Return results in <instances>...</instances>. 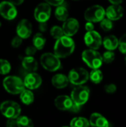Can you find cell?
I'll return each mask as SVG.
<instances>
[{
	"mask_svg": "<svg viewBox=\"0 0 126 127\" xmlns=\"http://www.w3.org/2000/svg\"><path fill=\"white\" fill-rule=\"evenodd\" d=\"M51 84L53 87L58 89H62L68 86L69 80L68 76L64 74H56L53 76L51 79Z\"/></svg>",
	"mask_w": 126,
	"mask_h": 127,
	"instance_id": "obj_18",
	"label": "cell"
},
{
	"mask_svg": "<svg viewBox=\"0 0 126 127\" xmlns=\"http://www.w3.org/2000/svg\"><path fill=\"white\" fill-rule=\"evenodd\" d=\"M1 26V22H0V27Z\"/></svg>",
	"mask_w": 126,
	"mask_h": 127,
	"instance_id": "obj_43",
	"label": "cell"
},
{
	"mask_svg": "<svg viewBox=\"0 0 126 127\" xmlns=\"http://www.w3.org/2000/svg\"><path fill=\"white\" fill-rule=\"evenodd\" d=\"M51 15V7L48 3H39L34 9L33 16L38 22H48Z\"/></svg>",
	"mask_w": 126,
	"mask_h": 127,
	"instance_id": "obj_9",
	"label": "cell"
},
{
	"mask_svg": "<svg viewBox=\"0 0 126 127\" xmlns=\"http://www.w3.org/2000/svg\"><path fill=\"white\" fill-rule=\"evenodd\" d=\"M89 79L91 81L95 84L100 83L103 79V74L100 68L92 69V71L89 74Z\"/></svg>",
	"mask_w": 126,
	"mask_h": 127,
	"instance_id": "obj_24",
	"label": "cell"
},
{
	"mask_svg": "<svg viewBox=\"0 0 126 127\" xmlns=\"http://www.w3.org/2000/svg\"><path fill=\"white\" fill-rule=\"evenodd\" d=\"M105 91L108 94H114L117 92V86L114 83H109L105 86Z\"/></svg>",
	"mask_w": 126,
	"mask_h": 127,
	"instance_id": "obj_33",
	"label": "cell"
},
{
	"mask_svg": "<svg viewBox=\"0 0 126 127\" xmlns=\"http://www.w3.org/2000/svg\"><path fill=\"white\" fill-rule=\"evenodd\" d=\"M54 15L57 20H59L60 22H64L65 20H66L68 18L69 12H68V10L67 9V7L62 4V5L56 7V10L54 11Z\"/></svg>",
	"mask_w": 126,
	"mask_h": 127,
	"instance_id": "obj_22",
	"label": "cell"
},
{
	"mask_svg": "<svg viewBox=\"0 0 126 127\" xmlns=\"http://www.w3.org/2000/svg\"><path fill=\"white\" fill-rule=\"evenodd\" d=\"M105 16V9L99 4H95L86 9L84 13V17L86 21L93 23L100 22Z\"/></svg>",
	"mask_w": 126,
	"mask_h": 127,
	"instance_id": "obj_8",
	"label": "cell"
},
{
	"mask_svg": "<svg viewBox=\"0 0 126 127\" xmlns=\"http://www.w3.org/2000/svg\"><path fill=\"white\" fill-rule=\"evenodd\" d=\"M84 41L85 45L91 49L97 50L102 45V39L100 34L94 30L86 32L84 36Z\"/></svg>",
	"mask_w": 126,
	"mask_h": 127,
	"instance_id": "obj_10",
	"label": "cell"
},
{
	"mask_svg": "<svg viewBox=\"0 0 126 127\" xmlns=\"http://www.w3.org/2000/svg\"><path fill=\"white\" fill-rule=\"evenodd\" d=\"M85 28L87 31H93L94 29V23L91 22H88L87 21V22L85 23Z\"/></svg>",
	"mask_w": 126,
	"mask_h": 127,
	"instance_id": "obj_39",
	"label": "cell"
},
{
	"mask_svg": "<svg viewBox=\"0 0 126 127\" xmlns=\"http://www.w3.org/2000/svg\"><path fill=\"white\" fill-rule=\"evenodd\" d=\"M0 112L7 119L18 118L22 112L20 105L13 100H5L0 104Z\"/></svg>",
	"mask_w": 126,
	"mask_h": 127,
	"instance_id": "obj_5",
	"label": "cell"
},
{
	"mask_svg": "<svg viewBox=\"0 0 126 127\" xmlns=\"http://www.w3.org/2000/svg\"><path fill=\"white\" fill-rule=\"evenodd\" d=\"M6 126L9 127H17L16 119H13V118H9V119H7V122H6Z\"/></svg>",
	"mask_w": 126,
	"mask_h": 127,
	"instance_id": "obj_38",
	"label": "cell"
},
{
	"mask_svg": "<svg viewBox=\"0 0 126 127\" xmlns=\"http://www.w3.org/2000/svg\"><path fill=\"white\" fill-rule=\"evenodd\" d=\"M118 48L120 51L124 54H126V33L123 35L119 39Z\"/></svg>",
	"mask_w": 126,
	"mask_h": 127,
	"instance_id": "obj_31",
	"label": "cell"
},
{
	"mask_svg": "<svg viewBox=\"0 0 126 127\" xmlns=\"http://www.w3.org/2000/svg\"><path fill=\"white\" fill-rule=\"evenodd\" d=\"M33 31L31 22L26 19H22L17 25L16 28V35L21 37L22 39H27L30 36Z\"/></svg>",
	"mask_w": 126,
	"mask_h": 127,
	"instance_id": "obj_13",
	"label": "cell"
},
{
	"mask_svg": "<svg viewBox=\"0 0 126 127\" xmlns=\"http://www.w3.org/2000/svg\"><path fill=\"white\" fill-rule=\"evenodd\" d=\"M119 39L114 35H108L102 39V45L105 49L114 51L118 48Z\"/></svg>",
	"mask_w": 126,
	"mask_h": 127,
	"instance_id": "obj_20",
	"label": "cell"
},
{
	"mask_svg": "<svg viewBox=\"0 0 126 127\" xmlns=\"http://www.w3.org/2000/svg\"><path fill=\"white\" fill-rule=\"evenodd\" d=\"M102 57L103 63L109 64V63H111L114 60V59H115V54L114 53L113 51L108 50L107 51L103 53V54L102 55Z\"/></svg>",
	"mask_w": 126,
	"mask_h": 127,
	"instance_id": "obj_29",
	"label": "cell"
},
{
	"mask_svg": "<svg viewBox=\"0 0 126 127\" xmlns=\"http://www.w3.org/2000/svg\"><path fill=\"white\" fill-rule=\"evenodd\" d=\"M124 14V9L120 4H112L108 7L105 10V16L111 21H117L120 19Z\"/></svg>",
	"mask_w": 126,
	"mask_h": 127,
	"instance_id": "obj_15",
	"label": "cell"
},
{
	"mask_svg": "<svg viewBox=\"0 0 126 127\" xmlns=\"http://www.w3.org/2000/svg\"><path fill=\"white\" fill-rule=\"evenodd\" d=\"M90 126L92 127H108L110 126L108 120L103 117L101 114L94 112L91 114L89 120Z\"/></svg>",
	"mask_w": 126,
	"mask_h": 127,
	"instance_id": "obj_19",
	"label": "cell"
},
{
	"mask_svg": "<svg viewBox=\"0 0 126 127\" xmlns=\"http://www.w3.org/2000/svg\"><path fill=\"white\" fill-rule=\"evenodd\" d=\"M75 50V42L74 39L68 36L63 35L56 39L53 46V53L60 59L66 58L71 56Z\"/></svg>",
	"mask_w": 126,
	"mask_h": 127,
	"instance_id": "obj_1",
	"label": "cell"
},
{
	"mask_svg": "<svg viewBox=\"0 0 126 127\" xmlns=\"http://www.w3.org/2000/svg\"><path fill=\"white\" fill-rule=\"evenodd\" d=\"M73 102L79 106H82L87 103L90 97V89L88 87L79 85L73 89L70 96Z\"/></svg>",
	"mask_w": 126,
	"mask_h": 127,
	"instance_id": "obj_7",
	"label": "cell"
},
{
	"mask_svg": "<svg viewBox=\"0 0 126 127\" xmlns=\"http://www.w3.org/2000/svg\"><path fill=\"white\" fill-rule=\"evenodd\" d=\"M62 28L64 32V35L71 37L78 32L79 28V23L75 18H68L63 22Z\"/></svg>",
	"mask_w": 126,
	"mask_h": 127,
	"instance_id": "obj_14",
	"label": "cell"
},
{
	"mask_svg": "<svg viewBox=\"0 0 126 127\" xmlns=\"http://www.w3.org/2000/svg\"><path fill=\"white\" fill-rule=\"evenodd\" d=\"M11 71V65L10 62L4 59H0V74L6 75Z\"/></svg>",
	"mask_w": 126,
	"mask_h": 127,
	"instance_id": "obj_27",
	"label": "cell"
},
{
	"mask_svg": "<svg viewBox=\"0 0 126 127\" xmlns=\"http://www.w3.org/2000/svg\"><path fill=\"white\" fill-rule=\"evenodd\" d=\"M22 66L27 72H34L37 71L39 63L33 56H26L22 59Z\"/></svg>",
	"mask_w": 126,
	"mask_h": 127,
	"instance_id": "obj_17",
	"label": "cell"
},
{
	"mask_svg": "<svg viewBox=\"0 0 126 127\" xmlns=\"http://www.w3.org/2000/svg\"><path fill=\"white\" fill-rule=\"evenodd\" d=\"M11 46L14 48H17L21 46V45L22 44V39L21 37H19V36H14L12 40H11Z\"/></svg>",
	"mask_w": 126,
	"mask_h": 127,
	"instance_id": "obj_32",
	"label": "cell"
},
{
	"mask_svg": "<svg viewBox=\"0 0 126 127\" xmlns=\"http://www.w3.org/2000/svg\"><path fill=\"white\" fill-rule=\"evenodd\" d=\"M48 22H39V29L40 31V32L43 33V32H46L48 30Z\"/></svg>",
	"mask_w": 126,
	"mask_h": 127,
	"instance_id": "obj_36",
	"label": "cell"
},
{
	"mask_svg": "<svg viewBox=\"0 0 126 127\" xmlns=\"http://www.w3.org/2000/svg\"><path fill=\"white\" fill-rule=\"evenodd\" d=\"M100 27L105 31H110L113 28V22L109 19H103L100 22Z\"/></svg>",
	"mask_w": 126,
	"mask_h": 127,
	"instance_id": "obj_30",
	"label": "cell"
},
{
	"mask_svg": "<svg viewBox=\"0 0 126 127\" xmlns=\"http://www.w3.org/2000/svg\"><path fill=\"white\" fill-rule=\"evenodd\" d=\"M37 49L33 45L27 46L25 49V54L26 56H33L36 53Z\"/></svg>",
	"mask_w": 126,
	"mask_h": 127,
	"instance_id": "obj_34",
	"label": "cell"
},
{
	"mask_svg": "<svg viewBox=\"0 0 126 127\" xmlns=\"http://www.w3.org/2000/svg\"><path fill=\"white\" fill-rule=\"evenodd\" d=\"M73 103L71 97L68 95H59L54 100L55 106L60 111H68Z\"/></svg>",
	"mask_w": 126,
	"mask_h": 127,
	"instance_id": "obj_16",
	"label": "cell"
},
{
	"mask_svg": "<svg viewBox=\"0 0 126 127\" xmlns=\"http://www.w3.org/2000/svg\"><path fill=\"white\" fill-rule=\"evenodd\" d=\"M9 1H10L12 4H13L14 5L17 6V5L22 4L24 2L25 0H9Z\"/></svg>",
	"mask_w": 126,
	"mask_h": 127,
	"instance_id": "obj_40",
	"label": "cell"
},
{
	"mask_svg": "<svg viewBox=\"0 0 126 127\" xmlns=\"http://www.w3.org/2000/svg\"><path fill=\"white\" fill-rule=\"evenodd\" d=\"M80 109H81V106H79V105L74 103L72 106L70 108V109L68 111H70L71 112H74V113H76V112H79L80 111Z\"/></svg>",
	"mask_w": 126,
	"mask_h": 127,
	"instance_id": "obj_37",
	"label": "cell"
},
{
	"mask_svg": "<svg viewBox=\"0 0 126 127\" xmlns=\"http://www.w3.org/2000/svg\"><path fill=\"white\" fill-rule=\"evenodd\" d=\"M50 33L54 39H57L64 35L62 28L59 25H53L50 30Z\"/></svg>",
	"mask_w": 126,
	"mask_h": 127,
	"instance_id": "obj_28",
	"label": "cell"
},
{
	"mask_svg": "<svg viewBox=\"0 0 126 127\" xmlns=\"http://www.w3.org/2000/svg\"><path fill=\"white\" fill-rule=\"evenodd\" d=\"M32 42H33V45L37 50H42L45 45L46 39L42 33H37L33 36Z\"/></svg>",
	"mask_w": 126,
	"mask_h": 127,
	"instance_id": "obj_23",
	"label": "cell"
},
{
	"mask_svg": "<svg viewBox=\"0 0 126 127\" xmlns=\"http://www.w3.org/2000/svg\"><path fill=\"white\" fill-rule=\"evenodd\" d=\"M17 127H33V121L27 116L19 115L16 118Z\"/></svg>",
	"mask_w": 126,
	"mask_h": 127,
	"instance_id": "obj_25",
	"label": "cell"
},
{
	"mask_svg": "<svg viewBox=\"0 0 126 127\" xmlns=\"http://www.w3.org/2000/svg\"><path fill=\"white\" fill-rule=\"evenodd\" d=\"M82 59L84 63L91 69L100 68L102 63V55L94 49H86L82 53Z\"/></svg>",
	"mask_w": 126,
	"mask_h": 127,
	"instance_id": "obj_3",
	"label": "cell"
},
{
	"mask_svg": "<svg viewBox=\"0 0 126 127\" xmlns=\"http://www.w3.org/2000/svg\"><path fill=\"white\" fill-rule=\"evenodd\" d=\"M46 3H48V4H50V6H59L63 4L65 0H44Z\"/></svg>",
	"mask_w": 126,
	"mask_h": 127,
	"instance_id": "obj_35",
	"label": "cell"
},
{
	"mask_svg": "<svg viewBox=\"0 0 126 127\" xmlns=\"http://www.w3.org/2000/svg\"><path fill=\"white\" fill-rule=\"evenodd\" d=\"M3 87L5 91L13 95H19L24 89H25L23 80L17 76L10 75L7 76L4 78L3 82Z\"/></svg>",
	"mask_w": 126,
	"mask_h": 127,
	"instance_id": "obj_2",
	"label": "cell"
},
{
	"mask_svg": "<svg viewBox=\"0 0 126 127\" xmlns=\"http://www.w3.org/2000/svg\"><path fill=\"white\" fill-rule=\"evenodd\" d=\"M111 4H120L123 0H108Z\"/></svg>",
	"mask_w": 126,
	"mask_h": 127,
	"instance_id": "obj_41",
	"label": "cell"
},
{
	"mask_svg": "<svg viewBox=\"0 0 126 127\" xmlns=\"http://www.w3.org/2000/svg\"><path fill=\"white\" fill-rule=\"evenodd\" d=\"M19 95L21 102L26 106L31 105L34 101V95L30 89H24Z\"/></svg>",
	"mask_w": 126,
	"mask_h": 127,
	"instance_id": "obj_21",
	"label": "cell"
},
{
	"mask_svg": "<svg viewBox=\"0 0 126 127\" xmlns=\"http://www.w3.org/2000/svg\"><path fill=\"white\" fill-rule=\"evenodd\" d=\"M125 63H126V57H125Z\"/></svg>",
	"mask_w": 126,
	"mask_h": 127,
	"instance_id": "obj_42",
	"label": "cell"
},
{
	"mask_svg": "<svg viewBox=\"0 0 126 127\" xmlns=\"http://www.w3.org/2000/svg\"><path fill=\"white\" fill-rule=\"evenodd\" d=\"M18 14L16 5L10 1H2L0 2V15L7 20L14 19Z\"/></svg>",
	"mask_w": 126,
	"mask_h": 127,
	"instance_id": "obj_11",
	"label": "cell"
},
{
	"mask_svg": "<svg viewBox=\"0 0 126 127\" xmlns=\"http://www.w3.org/2000/svg\"><path fill=\"white\" fill-rule=\"evenodd\" d=\"M40 63L46 71L50 72L59 70L62 66L60 58H59L54 53L50 52L44 53L40 57Z\"/></svg>",
	"mask_w": 126,
	"mask_h": 127,
	"instance_id": "obj_4",
	"label": "cell"
},
{
	"mask_svg": "<svg viewBox=\"0 0 126 127\" xmlns=\"http://www.w3.org/2000/svg\"><path fill=\"white\" fill-rule=\"evenodd\" d=\"M23 82H24L25 87L26 89L34 90L41 86L42 83V79L41 76L39 74H37L36 71L28 72L25 75Z\"/></svg>",
	"mask_w": 126,
	"mask_h": 127,
	"instance_id": "obj_12",
	"label": "cell"
},
{
	"mask_svg": "<svg viewBox=\"0 0 126 127\" xmlns=\"http://www.w3.org/2000/svg\"><path fill=\"white\" fill-rule=\"evenodd\" d=\"M68 77L72 85H83L89 80V73L84 68H74L69 71Z\"/></svg>",
	"mask_w": 126,
	"mask_h": 127,
	"instance_id": "obj_6",
	"label": "cell"
},
{
	"mask_svg": "<svg viewBox=\"0 0 126 127\" xmlns=\"http://www.w3.org/2000/svg\"><path fill=\"white\" fill-rule=\"evenodd\" d=\"M89 126V121L82 117H76L73 118L70 123V127H86Z\"/></svg>",
	"mask_w": 126,
	"mask_h": 127,
	"instance_id": "obj_26",
	"label": "cell"
}]
</instances>
